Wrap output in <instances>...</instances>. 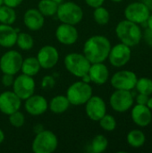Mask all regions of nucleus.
I'll return each mask as SVG.
<instances>
[{
  "label": "nucleus",
  "instance_id": "obj_23",
  "mask_svg": "<svg viewBox=\"0 0 152 153\" xmlns=\"http://www.w3.org/2000/svg\"><path fill=\"white\" fill-rule=\"evenodd\" d=\"M40 68L41 67L37 57L30 56L22 60L21 71L22 72V74L33 77L39 72Z\"/></svg>",
  "mask_w": 152,
  "mask_h": 153
},
{
  "label": "nucleus",
  "instance_id": "obj_17",
  "mask_svg": "<svg viewBox=\"0 0 152 153\" xmlns=\"http://www.w3.org/2000/svg\"><path fill=\"white\" fill-rule=\"evenodd\" d=\"M25 110L31 116H39L44 114L48 108V103L47 100L41 96L33 94L25 100L24 104Z\"/></svg>",
  "mask_w": 152,
  "mask_h": 153
},
{
  "label": "nucleus",
  "instance_id": "obj_37",
  "mask_svg": "<svg viewBox=\"0 0 152 153\" xmlns=\"http://www.w3.org/2000/svg\"><path fill=\"white\" fill-rule=\"evenodd\" d=\"M149 97L150 96H148V95H145V94H142V93H139L137 95V97H136V103L140 104V105H146Z\"/></svg>",
  "mask_w": 152,
  "mask_h": 153
},
{
  "label": "nucleus",
  "instance_id": "obj_2",
  "mask_svg": "<svg viewBox=\"0 0 152 153\" xmlns=\"http://www.w3.org/2000/svg\"><path fill=\"white\" fill-rule=\"evenodd\" d=\"M116 34L121 43H124L130 48L137 46L142 39V31L139 24L126 19L117 23Z\"/></svg>",
  "mask_w": 152,
  "mask_h": 153
},
{
  "label": "nucleus",
  "instance_id": "obj_15",
  "mask_svg": "<svg viewBox=\"0 0 152 153\" xmlns=\"http://www.w3.org/2000/svg\"><path fill=\"white\" fill-rule=\"evenodd\" d=\"M22 100L13 91H4L0 94V111L9 116L10 114L20 110Z\"/></svg>",
  "mask_w": 152,
  "mask_h": 153
},
{
  "label": "nucleus",
  "instance_id": "obj_7",
  "mask_svg": "<svg viewBox=\"0 0 152 153\" xmlns=\"http://www.w3.org/2000/svg\"><path fill=\"white\" fill-rule=\"evenodd\" d=\"M109 103L116 112L125 113L133 108V96L131 91L116 90L110 96Z\"/></svg>",
  "mask_w": 152,
  "mask_h": 153
},
{
  "label": "nucleus",
  "instance_id": "obj_39",
  "mask_svg": "<svg viewBox=\"0 0 152 153\" xmlns=\"http://www.w3.org/2000/svg\"><path fill=\"white\" fill-rule=\"evenodd\" d=\"M142 2L150 9V11H152V0H142Z\"/></svg>",
  "mask_w": 152,
  "mask_h": 153
},
{
  "label": "nucleus",
  "instance_id": "obj_28",
  "mask_svg": "<svg viewBox=\"0 0 152 153\" xmlns=\"http://www.w3.org/2000/svg\"><path fill=\"white\" fill-rule=\"evenodd\" d=\"M94 9L95 10L93 12V18H94L95 22L99 25L108 24L110 20V13L108 11V9L103 7L102 5L96 7Z\"/></svg>",
  "mask_w": 152,
  "mask_h": 153
},
{
  "label": "nucleus",
  "instance_id": "obj_11",
  "mask_svg": "<svg viewBox=\"0 0 152 153\" xmlns=\"http://www.w3.org/2000/svg\"><path fill=\"white\" fill-rule=\"evenodd\" d=\"M124 13L126 20L137 24H142L146 22L151 14V11L142 2H133L125 7Z\"/></svg>",
  "mask_w": 152,
  "mask_h": 153
},
{
  "label": "nucleus",
  "instance_id": "obj_30",
  "mask_svg": "<svg viewBox=\"0 0 152 153\" xmlns=\"http://www.w3.org/2000/svg\"><path fill=\"white\" fill-rule=\"evenodd\" d=\"M135 88L139 93L151 96L152 95V80L148 77H142L137 80Z\"/></svg>",
  "mask_w": 152,
  "mask_h": 153
},
{
  "label": "nucleus",
  "instance_id": "obj_10",
  "mask_svg": "<svg viewBox=\"0 0 152 153\" xmlns=\"http://www.w3.org/2000/svg\"><path fill=\"white\" fill-rule=\"evenodd\" d=\"M22 60V56L18 51L9 50L0 58V70L3 74L14 75L21 71Z\"/></svg>",
  "mask_w": 152,
  "mask_h": 153
},
{
  "label": "nucleus",
  "instance_id": "obj_19",
  "mask_svg": "<svg viewBox=\"0 0 152 153\" xmlns=\"http://www.w3.org/2000/svg\"><path fill=\"white\" fill-rule=\"evenodd\" d=\"M91 82L97 85L105 84L109 77V71L104 63H94L90 65L88 72Z\"/></svg>",
  "mask_w": 152,
  "mask_h": 153
},
{
  "label": "nucleus",
  "instance_id": "obj_45",
  "mask_svg": "<svg viewBox=\"0 0 152 153\" xmlns=\"http://www.w3.org/2000/svg\"><path fill=\"white\" fill-rule=\"evenodd\" d=\"M111 1H113L115 3H119V2H122L123 0H111Z\"/></svg>",
  "mask_w": 152,
  "mask_h": 153
},
{
  "label": "nucleus",
  "instance_id": "obj_41",
  "mask_svg": "<svg viewBox=\"0 0 152 153\" xmlns=\"http://www.w3.org/2000/svg\"><path fill=\"white\" fill-rule=\"evenodd\" d=\"M146 23H147V27L152 30V14H150L149 18L146 21Z\"/></svg>",
  "mask_w": 152,
  "mask_h": 153
},
{
  "label": "nucleus",
  "instance_id": "obj_31",
  "mask_svg": "<svg viewBox=\"0 0 152 153\" xmlns=\"http://www.w3.org/2000/svg\"><path fill=\"white\" fill-rule=\"evenodd\" d=\"M99 126L100 127L108 132H112L116 128V118L111 116V115H108L106 114L104 117H102L99 119Z\"/></svg>",
  "mask_w": 152,
  "mask_h": 153
},
{
  "label": "nucleus",
  "instance_id": "obj_42",
  "mask_svg": "<svg viewBox=\"0 0 152 153\" xmlns=\"http://www.w3.org/2000/svg\"><path fill=\"white\" fill-rule=\"evenodd\" d=\"M146 106L152 110V97H149V99H148V101H147V103H146Z\"/></svg>",
  "mask_w": 152,
  "mask_h": 153
},
{
  "label": "nucleus",
  "instance_id": "obj_33",
  "mask_svg": "<svg viewBox=\"0 0 152 153\" xmlns=\"http://www.w3.org/2000/svg\"><path fill=\"white\" fill-rule=\"evenodd\" d=\"M56 84V81L53 76L51 75H47L44 76L42 81H41V87L44 90H50L53 89Z\"/></svg>",
  "mask_w": 152,
  "mask_h": 153
},
{
  "label": "nucleus",
  "instance_id": "obj_35",
  "mask_svg": "<svg viewBox=\"0 0 152 153\" xmlns=\"http://www.w3.org/2000/svg\"><path fill=\"white\" fill-rule=\"evenodd\" d=\"M2 83L4 86L5 87H10L13 85V81H14V77L13 74H4V75L2 76Z\"/></svg>",
  "mask_w": 152,
  "mask_h": 153
},
{
  "label": "nucleus",
  "instance_id": "obj_25",
  "mask_svg": "<svg viewBox=\"0 0 152 153\" xmlns=\"http://www.w3.org/2000/svg\"><path fill=\"white\" fill-rule=\"evenodd\" d=\"M16 20V13L13 7L2 4L0 6V23L12 25Z\"/></svg>",
  "mask_w": 152,
  "mask_h": 153
},
{
  "label": "nucleus",
  "instance_id": "obj_29",
  "mask_svg": "<svg viewBox=\"0 0 152 153\" xmlns=\"http://www.w3.org/2000/svg\"><path fill=\"white\" fill-rule=\"evenodd\" d=\"M16 44L22 50H30L33 48L34 40L30 34L25 32H21L18 33L17 35Z\"/></svg>",
  "mask_w": 152,
  "mask_h": 153
},
{
  "label": "nucleus",
  "instance_id": "obj_38",
  "mask_svg": "<svg viewBox=\"0 0 152 153\" xmlns=\"http://www.w3.org/2000/svg\"><path fill=\"white\" fill-rule=\"evenodd\" d=\"M23 0H4V4L10 6V7H17L18 5H20L22 3Z\"/></svg>",
  "mask_w": 152,
  "mask_h": 153
},
{
  "label": "nucleus",
  "instance_id": "obj_1",
  "mask_svg": "<svg viewBox=\"0 0 152 153\" xmlns=\"http://www.w3.org/2000/svg\"><path fill=\"white\" fill-rule=\"evenodd\" d=\"M111 49L109 39L102 35H94L89 38L83 45V55L90 62L104 63L108 59Z\"/></svg>",
  "mask_w": 152,
  "mask_h": 153
},
{
  "label": "nucleus",
  "instance_id": "obj_3",
  "mask_svg": "<svg viewBox=\"0 0 152 153\" xmlns=\"http://www.w3.org/2000/svg\"><path fill=\"white\" fill-rule=\"evenodd\" d=\"M58 146L56 135L50 130H41L36 134L32 142V151L34 153H52Z\"/></svg>",
  "mask_w": 152,
  "mask_h": 153
},
{
  "label": "nucleus",
  "instance_id": "obj_27",
  "mask_svg": "<svg viewBox=\"0 0 152 153\" xmlns=\"http://www.w3.org/2000/svg\"><path fill=\"white\" fill-rule=\"evenodd\" d=\"M108 146V141L106 136L102 134L96 135L90 143V149L91 152L94 153L104 152Z\"/></svg>",
  "mask_w": 152,
  "mask_h": 153
},
{
  "label": "nucleus",
  "instance_id": "obj_4",
  "mask_svg": "<svg viewBox=\"0 0 152 153\" xmlns=\"http://www.w3.org/2000/svg\"><path fill=\"white\" fill-rule=\"evenodd\" d=\"M92 96V88L90 83L82 81L76 82L69 86L66 91V97L71 105H84Z\"/></svg>",
  "mask_w": 152,
  "mask_h": 153
},
{
  "label": "nucleus",
  "instance_id": "obj_9",
  "mask_svg": "<svg viewBox=\"0 0 152 153\" xmlns=\"http://www.w3.org/2000/svg\"><path fill=\"white\" fill-rule=\"evenodd\" d=\"M137 80L138 78L135 73L129 70H121L113 74L110 83L116 90L132 91L135 88Z\"/></svg>",
  "mask_w": 152,
  "mask_h": 153
},
{
  "label": "nucleus",
  "instance_id": "obj_34",
  "mask_svg": "<svg viewBox=\"0 0 152 153\" xmlns=\"http://www.w3.org/2000/svg\"><path fill=\"white\" fill-rule=\"evenodd\" d=\"M142 38L145 41V43L149 46L152 48V30L150 28H146L144 32L142 33Z\"/></svg>",
  "mask_w": 152,
  "mask_h": 153
},
{
  "label": "nucleus",
  "instance_id": "obj_40",
  "mask_svg": "<svg viewBox=\"0 0 152 153\" xmlns=\"http://www.w3.org/2000/svg\"><path fill=\"white\" fill-rule=\"evenodd\" d=\"M81 79H82V82H87V83L91 82V81H90V77L89 74H87L83 75Z\"/></svg>",
  "mask_w": 152,
  "mask_h": 153
},
{
  "label": "nucleus",
  "instance_id": "obj_36",
  "mask_svg": "<svg viewBox=\"0 0 152 153\" xmlns=\"http://www.w3.org/2000/svg\"><path fill=\"white\" fill-rule=\"evenodd\" d=\"M84 1H85V3L89 6H90L92 8H96V7L101 6L104 4V2H105V0H84Z\"/></svg>",
  "mask_w": 152,
  "mask_h": 153
},
{
  "label": "nucleus",
  "instance_id": "obj_24",
  "mask_svg": "<svg viewBox=\"0 0 152 153\" xmlns=\"http://www.w3.org/2000/svg\"><path fill=\"white\" fill-rule=\"evenodd\" d=\"M126 141L131 147L137 149L144 145L146 142V136L142 131L139 129H133L127 134Z\"/></svg>",
  "mask_w": 152,
  "mask_h": 153
},
{
  "label": "nucleus",
  "instance_id": "obj_26",
  "mask_svg": "<svg viewBox=\"0 0 152 153\" xmlns=\"http://www.w3.org/2000/svg\"><path fill=\"white\" fill-rule=\"evenodd\" d=\"M58 4L52 0H40L38 5L39 11L44 16H53L56 14Z\"/></svg>",
  "mask_w": 152,
  "mask_h": 153
},
{
  "label": "nucleus",
  "instance_id": "obj_14",
  "mask_svg": "<svg viewBox=\"0 0 152 153\" xmlns=\"http://www.w3.org/2000/svg\"><path fill=\"white\" fill-rule=\"evenodd\" d=\"M37 59L41 68L51 69L57 64L59 60V54L55 47L46 45L39 50Z\"/></svg>",
  "mask_w": 152,
  "mask_h": 153
},
{
  "label": "nucleus",
  "instance_id": "obj_16",
  "mask_svg": "<svg viewBox=\"0 0 152 153\" xmlns=\"http://www.w3.org/2000/svg\"><path fill=\"white\" fill-rule=\"evenodd\" d=\"M79 37V33L74 25L62 23L56 30V39L64 45L74 44Z\"/></svg>",
  "mask_w": 152,
  "mask_h": 153
},
{
  "label": "nucleus",
  "instance_id": "obj_43",
  "mask_svg": "<svg viewBox=\"0 0 152 153\" xmlns=\"http://www.w3.org/2000/svg\"><path fill=\"white\" fill-rule=\"evenodd\" d=\"M4 134L3 130L0 128V144L4 142Z\"/></svg>",
  "mask_w": 152,
  "mask_h": 153
},
{
  "label": "nucleus",
  "instance_id": "obj_46",
  "mask_svg": "<svg viewBox=\"0 0 152 153\" xmlns=\"http://www.w3.org/2000/svg\"><path fill=\"white\" fill-rule=\"evenodd\" d=\"M2 4H4V0H0V6H1Z\"/></svg>",
  "mask_w": 152,
  "mask_h": 153
},
{
  "label": "nucleus",
  "instance_id": "obj_32",
  "mask_svg": "<svg viewBox=\"0 0 152 153\" xmlns=\"http://www.w3.org/2000/svg\"><path fill=\"white\" fill-rule=\"evenodd\" d=\"M9 122L13 127H17V128L22 127L25 122L24 115L21 111L17 110L9 115Z\"/></svg>",
  "mask_w": 152,
  "mask_h": 153
},
{
  "label": "nucleus",
  "instance_id": "obj_44",
  "mask_svg": "<svg viewBox=\"0 0 152 153\" xmlns=\"http://www.w3.org/2000/svg\"><path fill=\"white\" fill-rule=\"evenodd\" d=\"M52 1H54L56 4H57L59 5V4H62L65 0H52Z\"/></svg>",
  "mask_w": 152,
  "mask_h": 153
},
{
  "label": "nucleus",
  "instance_id": "obj_13",
  "mask_svg": "<svg viewBox=\"0 0 152 153\" xmlns=\"http://www.w3.org/2000/svg\"><path fill=\"white\" fill-rule=\"evenodd\" d=\"M85 112L90 120L99 121L107 114V106L104 100L99 96L92 95L85 103Z\"/></svg>",
  "mask_w": 152,
  "mask_h": 153
},
{
  "label": "nucleus",
  "instance_id": "obj_21",
  "mask_svg": "<svg viewBox=\"0 0 152 153\" xmlns=\"http://www.w3.org/2000/svg\"><path fill=\"white\" fill-rule=\"evenodd\" d=\"M17 31L11 25L0 24V46L4 48H12L16 44Z\"/></svg>",
  "mask_w": 152,
  "mask_h": 153
},
{
  "label": "nucleus",
  "instance_id": "obj_18",
  "mask_svg": "<svg viewBox=\"0 0 152 153\" xmlns=\"http://www.w3.org/2000/svg\"><path fill=\"white\" fill-rule=\"evenodd\" d=\"M131 117L133 123L140 127L148 126L152 121L151 110L146 105L136 104L132 108Z\"/></svg>",
  "mask_w": 152,
  "mask_h": 153
},
{
  "label": "nucleus",
  "instance_id": "obj_6",
  "mask_svg": "<svg viewBox=\"0 0 152 153\" xmlns=\"http://www.w3.org/2000/svg\"><path fill=\"white\" fill-rule=\"evenodd\" d=\"M64 64L67 71L78 78H82L87 74L91 65L86 56L80 53L68 54L65 57Z\"/></svg>",
  "mask_w": 152,
  "mask_h": 153
},
{
  "label": "nucleus",
  "instance_id": "obj_5",
  "mask_svg": "<svg viewBox=\"0 0 152 153\" xmlns=\"http://www.w3.org/2000/svg\"><path fill=\"white\" fill-rule=\"evenodd\" d=\"M56 15L62 23L78 24L83 18V12L80 5L74 2H63L58 5Z\"/></svg>",
  "mask_w": 152,
  "mask_h": 153
},
{
  "label": "nucleus",
  "instance_id": "obj_20",
  "mask_svg": "<svg viewBox=\"0 0 152 153\" xmlns=\"http://www.w3.org/2000/svg\"><path fill=\"white\" fill-rule=\"evenodd\" d=\"M23 22L29 30H39L43 27L45 18L44 15L39 11V9L30 8L25 12L23 16Z\"/></svg>",
  "mask_w": 152,
  "mask_h": 153
},
{
  "label": "nucleus",
  "instance_id": "obj_12",
  "mask_svg": "<svg viewBox=\"0 0 152 153\" xmlns=\"http://www.w3.org/2000/svg\"><path fill=\"white\" fill-rule=\"evenodd\" d=\"M132 50L131 48L124 43H118L111 47L108 60L109 63L115 67H122L125 65L131 59Z\"/></svg>",
  "mask_w": 152,
  "mask_h": 153
},
{
  "label": "nucleus",
  "instance_id": "obj_22",
  "mask_svg": "<svg viewBox=\"0 0 152 153\" xmlns=\"http://www.w3.org/2000/svg\"><path fill=\"white\" fill-rule=\"evenodd\" d=\"M70 105L71 104L66 96L57 95L50 100L48 103V108L55 114H62L69 108Z\"/></svg>",
  "mask_w": 152,
  "mask_h": 153
},
{
  "label": "nucleus",
  "instance_id": "obj_8",
  "mask_svg": "<svg viewBox=\"0 0 152 153\" xmlns=\"http://www.w3.org/2000/svg\"><path fill=\"white\" fill-rule=\"evenodd\" d=\"M13 91L22 100H25L29 97L34 94L35 82L32 76L26 75L24 74L18 75L13 83Z\"/></svg>",
  "mask_w": 152,
  "mask_h": 153
}]
</instances>
